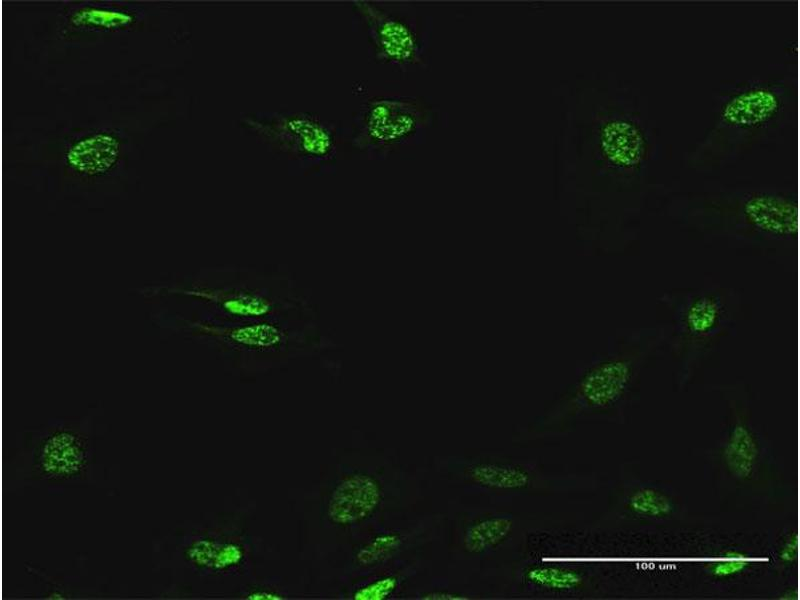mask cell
Here are the masks:
<instances>
[{"label": "cell", "instance_id": "obj_1", "mask_svg": "<svg viewBox=\"0 0 800 600\" xmlns=\"http://www.w3.org/2000/svg\"><path fill=\"white\" fill-rule=\"evenodd\" d=\"M792 86L787 78L772 75L746 79L723 91L689 163L719 167L773 136L791 115Z\"/></svg>", "mask_w": 800, "mask_h": 600}, {"label": "cell", "instance_id": "obj_2", "mask_svg": "<svg viewBox=\"0 0 800 600\" xmlns=\"http://www.w3.org/2000/svg\"><path fill=\"white\" fill-rule=\"evenodd\" d=\"M201 304L207 319L241 322L264 319L319 318L309 293L287 269L239 266L167 290Z\"/></svg>", "mask_w": 800, "mask_h": 600}, {"label": "cell", "instance_id": "obj_3", "mask_svg": "<svg viewBox=\"0 0 800 600\" xmlns=\"http://www.w3.org/2000/svg\"><path fill=\"white\" fill-rule=\"evenodd\" d=\"M695 231L769 247L798 239V200L792 190L752 188L690 197L678 211Z\"/></svg>", "mask_w": 800, "mask_h": 600}, {"label": "cell", "instance_id": "obj_4", "mask_svg": "<svg viewBox=\"0 0 800 600\" xmlns=\"http://www.w3.org/2000/svg\"><path fill=\"white\" fill-rule=\"evenodd\" d=\"M660 302L668 324L665 347L686 379L734 332L740 316V298L731 288L713 285L664 293Z\"/></svg>", "mask_w": 800, "mask_h": 600}, {"label": "cell", "instance_id": "obj_5", "mask_svg": "<svg viewBox=\"0 0 800 600\" xmlns=\"http://www.w3.org/2000/svg\"><path fill=\"white\" fill-rule=\"evenodd\" d=\"M190 331L217 344L241 365H275L300 357L319 356L332 345L319 318L264 319L225 322L200 318Z\"/></svg>", "mask_w": 800, "mask_h": 600}, {"label": "cell", "instance_id": "obj_6", "mask_svg": "<svg viewBox=\"0 0 800 600\" xmlns=\"http://www.w3.org/2000/svg\"><path fill=\"white\" fill-rule=\"evenodd\" d=\"M663 347V326L621 335L577 380L569 401L570 412L575 415L604 412L620 404L631 392L645 364Z\"/></svg>", "mask_w": 800, "mask_h": 600}, {"label": "cell", "instance_id": "obj_7", "mask_svg": "<svg viewBox=\"0 0 800 600\" xmlns=\"http://www.w3.org/2000/svg\"><path fill=\"white\" fill-rule=\"evenodd\" d=\"M19 456L33 482L54 488L82 484L95 462L93 435L80 421H52L26 433Z\"/></svg>", "mask_w": 800, "mask_h": 600}, {"label": "cell", "instance_id": "obj_8", "mask_svg": "<svg viewBox=\"0 0 800 600\" xmlns=\"http://www.w3.org/2000/svg\"><path fill=\"white\" fill-rule=\"evenodd\" d=\"M248 137L276 156L304 166L324 167L336 162L337 126L308 111L248 112L239 121Z\"/></svg>", "mask_w": 800, "mask_h": 600}, {"label": "cell", "instance_id": "obj_9", "mask_svg": "<svg viewBox=\"0 0 800 600\" xmlns=\"http://www.w3.org/2000/svg\"><path fill=\"white\" fill-rule=\"evenodd\" d=\"M434 469L454 486L491 496L551 493L555 485L547 467L501 453L441 457L435 460Z\"/></svg>", "mask_w": 800, "mask_h": 600}, {"label": "cell", "instance_id": "obj_10", "mask_svg": "<svg viewBox=\"0 0 800 600\" xmlns=\"http://www.w3.org/2000/svg\"><path fill=\"white\" fill-rule=\"evenodd\" d=\"M596 163L609 177L628 184L645 173L652 155V137L635 109L621 104L598 114L592 128Z\"/></svg>", "mask_w": 800, "mask_h": 600}, {"label": "cell", "instance_id": "obj_11", "mask_svg": "<svg viewBox=\"0 0 800 600\" xmlns=\"http://www.w3.org/2000/svg\"><path fill=\"white\" fill-rule=\"evenodd\" d=\"M427 107L416 98L376 95L355 113L350 142L369 158L385 156L409 143L424 127Z\"/></svg>", "mask_w": 800, "mask_h": 600}, {"label": "cell", "instance_id": "obj_12", "mask_svg": "<svg viewBox=\"0 0 800 600\" xmlns=\"http://www.w3.org/2000/svg\"><path fill=\"white\" fill-rule=\"evenodd\" d=\"M351 9L365 29L374 60L401 70L421 63L422 39L413 16L376 1H354Z\"/></svg>", "mask_w": 800, "mask_h": 600}, {"label": "cell", "instance_id": "obj_13", "mask_svg": "<svg viewBox=\"0 0 800 600\" xmlns=\"http://www.w3.org/2000/svg\"><path fill=\"white\" fill-rule=\"evenodd\" d=\"M173 556L185 568L201 575H226L242 565L244 548L237 541L206 531L175 534Z\"/></svg>", "mask_w": 800, "mask_h": 600}, {"label": "cell", "instance_id": "obj_14", "mask_svg": "<svg viewBox=\"0 0 800 600\" xmlns=\"http://www.w3.org/2000/svg\"><path fill=\"white\" fill-rule=\"evenodd\" d=\"M382 482L366 472H355L340 479L326 504V517L337 527H353L372 517L382 506Z\"/></svg>", "mask_w": 800, "mask_h": 600}, {"label": "cell", "instance_id": "obj_15", "mask_svg": "<svg viewBox=\"0 0 800 600\" xmlns=\"http://www.w3.org/2000/svg\"><path fill=\"white\" fill-rule=\"evenodd\" d=\"M517 529L516 517L505 511H480L456 524L453 542L456 550L471 559H482L503 548Z\"/></svg>", "mask_w": 800, "mask_h": 600}, {"label": "cell", "instance_id": "obj_16", "mask_svg": "<svg viewBox=\"0 0 800 600\" xmlns=\"http://www.w3.org/2000/svg\"><path fill=\"white\" fill-rule=\"evenodd\" d=\"M120 153L119 139L109 132L90 133L69 146L67 165L76 173L99 176L109 171Z\"/></svg>", "mask_w": 800, "mask_h": 600}, {"label": "cell", "instance_id": "obj_17", "mask_svg": "<svg viewBox=\"0 0 800 600\" xmlns=\"http://www.w3.org/2000/svg\"><path fill=\"white\" fill-rule=\"evenodd\" d=\"M723 461L728 472L738 480L749 479L760 461L759 441L743 421L731 426L723 446Z\"/></svg>", "mask_w": 800, "mask_h": 600}, {"label": "cell", "instance_id": "obj_18", "mask_svg": "<svg viewBox=\"0 0 800 600\" xmlns=\"http://www.w3.org/2000/svg\"><path fill=\"white\" fill-rule=\"evenodd\" d=\"M409 541L407 532L394 528L382 529L357 549L356 562L365 567L382 564L397 555Z\"/></svg>", "mask_w": 800, "mask_h": 600}, {"label": "cell", "instance_id": "obj_19", "mask_svg": "<svg viewBox=\"0 0 800 600\" xmlns=\"http://www.w3.org/2000/svg\"><path fill=\"white\" fill-rule=\"evenodd\" d=\"M626 507L633 515L648 519L666 518L674 510L671 497L653 487L634 490L627 498Z\"/></svg>", "mask_w": 800, "mask_h": 600}, {"label": "cell", "instance_id": "obj_20", "mask_svg": "<svg viewBox=\"0 0 800 600\" xmlns=\"http://www.w3.org/2000/svg\"><path fill=\"white\" fill-rule=\"evenodd\" d=\"M70 21L80 27L117 28L131 23L133 17L126 11L85 7L75 12Z\"/></svg>", "mask_w": 800, "mask_h": 600}, {"label": "cell", "instance_id": "obj_21", "mask_svg": "<svg viewBox=\"0 0 800 600\" xmlns=\"http://www.w3.org/2000/svg\"><path fill=\"white\" fill-rule=\"evenodd\" d=\"M405 577L399 573H385L370 580L353 593L355 599H388L401 589Z\"/></svg>", "mask_w": 800, "mask_h": 600}, {"label": "cell", "instance_id": "obj_22", "mask_svg": "<svg viewBox=\"0 0 800 600\" xmlns=\"http://www.w3.org/2000/svg\"><path fill=\"white\" fill-rule=\"evenodd\" d=\"M749 565V561L744 554L733 552L715 562L711 567V573L715 577H730L744 571Z\"/></svg>", "mask_w": 800, "mask_h": 600}, {"label": "cell", "instance_id": "obj_23", "mask_svg": "<svg viewBox=\"0 0 800 600\" xmlns=\"http://www.w3.org/2000/svg\"><path fill=\"white\" fill-rule=\"evenodd\" d=\"M419 599L428 600H453V599H472L476 598V594L466 592L464 589L445 585H434L430 588H424L419 594Z\"/></svg>", "mask_w": 800, "mask_h": 600}, {"label": "cell", "instance_id": "obj_24", "mask_svg": "<svg viewBox=\"0 0 800 600\" xmlns=\"http://www.w3.org/2000/svg\"><path fill=\"white\" fill-rule=\"evenodd\" d=\"M249 599H282L283 597L276 591L270 588H253L245 594Z\"/></svg>", "mask_w": 800, "mask_h": 600}, {"label": "cell", "instance_id": "obj_25", "mask_svg": "<svg viewBox=\"0 0 800 600\" xmlns=\"http://www.w3.org/2000/svg\"><path fill=\"white\" fill-rule=\"evenodd\" d=\"M797 555V541L794 538L788 539L780 551V558L785 562H791Z\"/></svg>", "mask_w": 800, "mask_h": 600}]
</instances>
